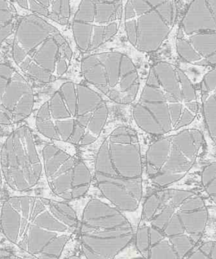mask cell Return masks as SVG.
Instances as JSON below:
<instances>
[{"instance_id":"cell-4","label":"cell","mask_w":216,"mask_h":259,"mask_svg":"<svg viewBox=\"0 0 216 259\" xmlns=\"http://www.w3.org/2000/svg\"><path fill=\"white\" fill-rule=\"evenodd\" d=\"M110 108L87 84L66 81L38 109L37 131L53 142L78 147L94 143L106 125Z\"/></svg>"},{"instance_id":"cell-17","label":"cell","mask_w":216,"mask_h":259,"mask_svg":"<svg viewBox=\"0 0 216 259\" xmlns=\"http://www.w3.org/2000/svg\"><path fill=\"white\" fill-rule=\"evenodd\" d=\"M15 5L31 12L43 19H48L60 25H67L72 18V7L69 1L63 0H30L16 1Z\"/></svg>"},{"instance_id":"cell-20","label":"cell","mask_w":216,"mask_h":259,"mask_svg":"<svg viewBox=\"0 0 216 259\" xmlns=\"http://www.w3.org/2000/svg\"><path fill=\"white\" fill-rule=\"evenodd\" d=\"M186 259H216L215 241H206L199 244Z\"/></svg>"},{"instance_id":"cell-6","label":"cell","mask_w":216,"mask_h":259,"mask_svg":"<svg viewBox=\"0 0 216 259\" xmlns=\"http://www.w3.org/2000/svg\"><path fill=\"white\" fill-rule=\"evenodd\" d=\"M12 54L19 69L40 84L62 78L70 68L73 57L72 48L60 30L31 13L18 21Z\"/></svg>"},{"instance_id":"cell-23","label":"cell","mask_w":216,"mask_h":259,"mask_svg":"<svg viewBox=\"0 0 216 259\" xmlns=\"http://www.w3.org/2000/svg\"><path fill=\"white\" fill-rule=\"evenodd\" d=\"M64 259H82V256L81 254H73L65 257Z\"/></svg>"},{"instance_id":"cell-18","label":"cell","mask_w":216,"mask_h":259,"mask_svg":"<svg viewBox=\"0 0 216 259\" xmlns=\"http://www.w3.org/2000/svg\"><path fill=\"white\" fill-rule=\"evenodd\" d=\"M17 11L11 1H0V45L15 32Z\"/></svg>"},{"instance_id":"cell-7","label":"cell","mask_w":216,"mask_h":259,"mask_svg":"<svg viewBox=\"0 0 216 259\" xmlns=\"http://www.w3.org/2000/svg\"><path fill=\"white\" fill-rule=\"evenodd\" d=\"M80 254L85 259H115L134 242L132 224L106 201L90 198L79 218Z\"/></svg>"},{"instance_id":"cell-12","label":"cell","mask_w":216,"mask_h":259,"mask_svg":"<svg viewBox=\"0 0 216 259\" xmlns=\"http://www.w3.org/2000/svg\"><path fill=\"white\" fill-rule=\"evenodd\" d=\"M0 167L6 186L16 195H32L40 186L43 162L29 127L22 125L7 136L0 150Z\"/></svg>"},{"instance_id":"cell-10","label":"cell","mask_w":216,"mask_h":259,"mask_svg":"<svg viewBox=\"0 0 216 259\" xmlns=\"http://www.w3.org/2000/svg\"><path fill=\"white\" fill-rule=\"evenodd\" d=\"M86 82L119 104L134 103L138 97L140 75L132 59L119 51L90 54L81 60Z\"/></svg>"},{"instance_id":"cell-11","label":"cell","mask_w":216,"mask_h":259,"mask_svg":"<svg viewBox=\"0 0 216 259\" xmlns=\"http://www.w3.org/2000/svg\"><path fill=\"white\" fill-rule=\"evenodd\" d=\"M175 48L185 63L216 67V0L187 3L178 24Z\"/></svg>"},{"instance_id":"cell-13","label":"cell","mask_w":216,"mask_h":259,"mask_svg":"<svg viewBox=\"0 0 216 259\" xmlns=\"http://www.w3.org/2000/svg\"><path fill=\"white\" fill-rule=\"evenodd\" d=\"M124 1H81L74 14V40L83 53H92L112 40L123 24Z\"/></svg>"},{"instance_id":"cell-5","label":"cell","mask_w":216,"mask_h":259,"mask_svg":"<svg viewBox=\"0 0 216 259\" xmlns=\"http://www.w3.org/2000/svg\"><path fill=\"white\" fill-rule=\"evenodd\" d=\"M144 163L135 130L119 125L104 139L95 157L93 183L107 202L135 211L143 197Z\"/></svg>"},{"instance_id":"cell-24","label":"cell","mask_w":216,"mask_h":259,"mask_svg":"<svg viewBox=\"0 0 216 259\" xmlns=\"http://www.w3.org/2000/svg\"><path fill=\"white\" fill-rule=\"evenodd\" d=\"M123 259H145V258H143V257H141V256H140V257H128V258H123Z\"/></svg>"},{"instance_id":"cell-25","label":"cell","mask_w":216,"mask_h":259,"mask_svg":"<svg viewBox=\"0 0 216 259\" xmlns=\"http://www.w3.org/2000/svg\"><path fill=\"white\" fill-rule=\"evenodd\" d=\"M0 203H1V201H0Z\"/></svg>"},{"instance_id":"cell-21","label":"cell","mask_w":216,"mask_h":259,"mask_svg":"<svg viewBox=\"0 0 216 259\" xmlns=\"http://www.w3.org/2000/svg\"><path fill=\"white\" fill-rule=\"evenodd\" d=\"M0 259H30L13 248H0Z\"/></svg>"},{"instance_id":"cell-14","label":"cell","mask_w":216,"mask_h":259,"mask_svg":"<svg viewBox=\"0 0 216 259\" xmlns=\"http://www.w3.org/2000/svg\"><path fill=\"white\" fill-rule=\"evenodd\" d=\"M40 154L45 179L57 199L70 203L88 193L93 174L82 160L52 143L46 144Z\"/></svg>"},{"instance_id":"cell-2","label":"cell","mask_w":216,"mask_h":259,"mask_svg":"<svg viewBox=\"0 0 216 259\" xmlns=\"http://www.w3.org/2000/svg\"><path fill=\"white\" fill-rule=\"evenodd\" d=\"M79 220L70 203L40 195H12L0 203V235L30 259L61 258Z\"/></svg>"},{"instance_id":"cell-1","label":"cell","mask_w":216,"mask_h":259,"mask_svg":"<svg viewBox=\"0 0 216 259\" xmlns=\"http://www.w3.org/2000/svg\"><path fill=\"white\" fill-rule=\"evenodd\" d=\"M208 221L202 196L190 190L161 189L145 198L134 235L145 259H186L199 245Z\"/></svg>"},{"instance_id":"cell-9","label":"cell","mask_w":216,"mask_h":259,"mask_svg":"<svg viewBox=\"0 0 216 259\" xmlns=\"http://www.w3.org/2000/svg\"><path fill=\"white\" fill-rule=\"evenodd\" d=\"M181 4L178 1H124V29L130 45L146 54L158 51L178 22Z\"/></svg>"},{"instance_id":"cell-8","label":"cell","mask_w":216,"mask_h":259,"mask_svg":"<svg viewBox=\"0 0 216 259\" xmlns=\"http://www.w3.org/2000/svg\"><path fill=\"white\" fill-rule=\"evenodd\" d=\"M206 149L205 136L197 128H186L157 138L145 154V172L152 184L166 188L184 178Z\"/></svg>"},{"instance_id":"cell-3","label":"cell","mask_w":216,"mask_h":259,"mask_svg":"<svg viewBox=\"0 0 216 259\" xmlns=\"http://www.w3.org/2000/svg\"><path fill=\"white\" fill-rule=\"evenodd\" d=\"M200 111L197 90L187 74L167 61L152 65L132 108L137 126L161 137L191 125Z\"/></svg>"},{"instance_id":"cell-15","label":"cell","mask_w":216,"mask_h":259,"mask_svg":"<svg viewBox=\"0 0 216 259\" xmlns=\"http://www.w3.org/2000/svg\"><path fill=\"white\" fill-rule=\"evenodd\" d=\"M35 104L29 81L11 65L0 63V125H12L26 119Z\"/></svg>"},{"instance_id":"cell-22","label":"cell","mask_w":216,"mask_h":259,"mask_svg":"<svg viewBox=\"0 0 216 259\" xmlns=\"http://www.w3.org/2000/svg\"><path fill=\"white\" fill-rule=\"evenodd\" d=\"M5 182H4V176H3L2 169L0 167V194L3 193L5 188Z\"/></svg>"},{"instance_id":"cell-19","label":"cell","mask_w":216,"mask_h":259,"mask_svg":"<svg viewBox=\"0 0 216 259\" xmlns=\"http://www.w3.org/2000/svg\"><path fill=\"white\" fill-rule=\"evenodd\" d=\"M201 184L216 206V161L204 166L201 172Z\"/></svg>"},{"instance_id":"cell-16","label":"cell","mask_w":216,"mask_h":259,"mask_svg":"<svg viewBox=\"0 0 216 259\" xmlns=\"http://www.w3.org/2000/svg\"><path fill=\"white\" fill-rule=\"evenodd\" d=\"M199 96L205 130L216 145V67L211 68L201 79Z\"/></svg>"}]
</instances>
